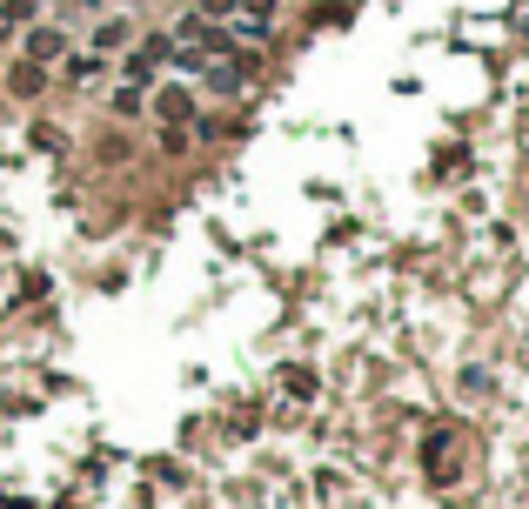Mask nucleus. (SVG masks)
<instances>
[{
  "mask_svg": "<svg viewBox=\"0 0 529 509\" xmlns=\"http://www.w3.org/2000/svg\"><path fill=\"white\" fill-rule=\"evenodd\" d=\"M34 14V0H7V21H27Z\"/></svg>",
  "mask_w": 529,
  "mask_h": 509,
  "instance_id": "nucleus-10",
  "label": "nucleus"
},
{
  "mask_svg": "<svg viewBox=\"0 0 529 509\" xmlns=\"http://www.w3.org/2000/svg\"><path fill=\"white\" fill-rule=\"evenodd\" d=\"M155 114H161V128H188V121H195V101H188V88H161Z\"/></svg>",
  "mask_w": 529,
  "mask_h": 509,
  "instance_id": "nucleus-2",
  "label": "nucleus"
},
{
  "mask_svg": "<svg viewBox=\"0 0 529 509\" xmlns=\"http://www.w3.org/2000/svg\"><path fill=\"white\" fill-rule=\"evenodd\" d=\"M282 389L288 396H315V376L309 369H282Z\"/></svg>",
  "mask_w": 529,
  "mask_h": 509,
  "instance_id": "nucleus-8",
  "label": "nucleus"
},
{
  "mask_svg": "<svg viewBox=\"0 0 529 509\" xmlns=\"http://www.w3.org/2000/svg\"><path fill=\"white\" fill-rule=\"evenodd\" d=\"M67 81H108V54H74V61H67Z\"/></svg>",
  "mask_w": 529,
  "mask_h": 509,
  "instance_id": "nucleus-7",
  "label": "nucleus"
},
{
  "mask_svg": "<svg viewBox=\"0 0 529 509\" xmlns=\"http://www.w3.org/2000/svg\"><path fill=\"white\" fill-rule=\"evenodd\" d=\"M61 54H67V34H61V27H34V34H27V61L54 67Z\"/></svg>",
  "mask_w": 529,
  "mask_h": 509,
  "instance_id": "nucleus-3",
  "label": "nucleus"
},
{
  "mask_svg": "<svg viewBox=\"0 0 529 509\" xmlns=\"http://www.w3.org/2000/svg\"><path fill=\"white\" fill-rule=\"evenodd\" d=\"M168 54H175V41H168V34H155V41H141L128 54V88H148V74H155L161 61H168Z\"/></svg>",
  "mask_w": 529,
  "mask_h": 509,
  "instance_id": "nucleus-1",
  "label": "nucleus"
},
{
  "mask_svg": "<svg viewBox=\"0 0 529 509\" xmlns=\"http://www.w3.org/2000/svg\"><path fill=\"white\" fill-rule=\"evenodd\" d=\"M208 94H242V61H215L208 67Z\"/></svg>",
  "mask_w": 529,
  "mask_h": 509,
  "instance_id": "nucleus-4",
  "label": "nucleus"
},
{
  "mask_svg": "<svg viewBox=\"0 0 529 509\" xmlns=\"http://www.w3.org/2000/svg\"><path fill=\"white\" fill-rule=\"evenodd\" d=\"M41 88H47V67L41 61H21V67H14V94H21V101H34Z\"/></svg>",
  "mask_w": 529,
  "mask_h": 509,
  "instance_id": "nucleus-5",
  "label": "nucleus"
},
{
  "mask_svg": "<svg viewBox=\"0 0 529 509\" xmlns=\"http://www.w3.org/2000/svg\"><path fill=\"white\" fill-rule=\"evenodd\" d=\"M235 41H248V47H262V41H268V21H255V14H248V21H235Z\"/></svg>",
  "mask_w": 529,
  "mask_h": 509,
  "instance_id": "nucleus-9",
  "label": "nucleus"
},
{
  "mask_svg": "<svg viewBox=\"0 0 529 509\" xmlns=\"http://www.w3.org/2000/svg\"><path fill=\"white\" fill-rule=\"evenodd\" d=\"M228 7H235V0H201V14H228Z\"/></svg>",
  "mask_w": 529,
  "mask_h": 509,
  "instance_id": "nucleus-11",
  "label": "nucleus"
},
{
  "mask_svg": "<svg viewBox=\"0 0 529 509\" xmlns=\"http://www.w3.org/2000/svg\"><path fill=\"white\" fill-rule=\"evenodd\" d=\"M128 34H134V21H101V27H94V54H114V47H128Z\"/></svg>",
  "mask_w": 529,
  "mask_h": 509,
  "instance_id": "nucleus-6",
  "label": "nucleus"
}]
</instances>
